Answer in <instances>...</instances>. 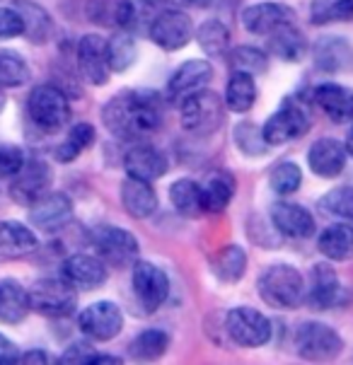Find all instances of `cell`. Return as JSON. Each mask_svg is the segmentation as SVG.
Returning a JSON list of instances; mask_svg holds the SVG:
<instances>
[{"label": "cell", "mask_w": 353, "mask_h": 365, "mask_svg": "<svg viewBox=\"0 0 353 365\" xmlns=\"http://www.w3.org/2000/svg\"><path fill=\"white\" fill-rule=\"evenodd\" d=\"M160 109L155 95L148 92H121L111 97L102 109V121L116 138H143L160 126Z\"/></svg>", "instance_id": "6da1fadb"}, {"label": "cell", "mask_w": 353, "mask_h": 365, "mask_svg": "<svg viewBox=\"0 0 353 365\" xmlns=\"http://www.w3.org/2000/svg\"><path fill=\"white\" fill-rule=\"evenodd\" d=\"M257 290L266 305L278 310H295L305 298V281L293 266L274 264L259 276Z\"/></svg>", "instance_id": "7a4b0ae2"}, {"label": "cell", "mask_w": 353, "mask_h": 365, "mask_svg": "<svg viewBox=\"0 0 353 365\" xmlns=\"http://www.w3.org/2000/svg\"><path fill=\"white\" fill-rule=\"evenodd\" d=\"M179 107H182V126L194 135L215 133L225 119V104L213 90L206 88L189 95Z\"/></svg>", "instance_id": "3957f363"}, {"label": "cell", "mask_w": 353, "mask_h": 365, "mask_svg": "<svg viewBox=\"0 0 353 365\" xmlns=\"http://www.w3.org/2000/svg\"><path fill=\"white\" fill-rule=\"evenodd\" d=\"M29 293V307L44 317H68L76 310L78 290L66 278H41Z\"/></svg>", "instance_id": "277c9868"}, {"label": "cell", "mask_w": 353, "mask_h": 365, "mask_svg": "<svg viewBox=\"0 0 353 365\" xmlns=\"http://www.w3.org/2000/svg\"><path fill=\"white\" fill-rule=\"evenodd\" d=\"M27 111L32 121L41 131L56 133L71 121V104H68L66 95L53 85H39L32 90L27 100Z\"/></svg>", "instance_id": "5b68a950"}, {"label": "cell", "mask_w": 353, "mask_h": 365, "mask_svg": "<svg viewBox=\"0 0 353 365\" xmlns=\"http://www.w3.org/2000/svg\"><path fill=\"white\" fill-rule=\"evenodd\" d=\"M309 128V111L305 109V104L295 102V100H286L281 104V109L274 111V114L266 119L262 126L264 140L269 145H283L290 143V140L305 135Z\"/></svg>", "instance_id": "8992f818"}, {"label": "cell", "mask_w": 353, "mask_h": 365, "mask_svg": "<svg viewBox=\"0 0 353 365\" xmlns=\"http://www.w3.org/2000/svg\"><path fill=\"white\" fill-rule=\"evenodd\" d=\"M342 336L322 322H305L295 331V351L305 361H332L342 354Z\"/></svg>", "instance_id": "52a82bcc"}, {"label": "cell", "mask_w": 353, "mask_h": 365, "mask_svg": "<svg viewBox=\"0 0 353 365\" xmlns=\"http://www.w3.org/2000/svg\"><path fill=\"white\" fill-rule=\"evenodd\" d=\"M92 245H95L97 257L104 264L116 266V269L131 266L138 259V240L128 230H121V227L114 225L97 227L95 235H92Z\"/></svg>", "instance_id": "ba28073f"}, {"label": "cell", "mask_w": 353, "mask_h": 365, "mask_svg": "<svg viewBox=\"0 0 353 365\" xmlns=\"http://www.w3.org/2000/svg\"><path fill=\"white\" fill-rule=\"evenodd\" d=\"M227 334L245 349H259L271 339V322L254 307H235L225 317Z\"/></svg>", "instance_id": "9c48e42d"}, {"label": "cell", "mask_w": 353, "mask_h": 365, "mask_svg": "<svg viewBox=\"0 0 353 365\" xmlns=\"http://www.w3.org/2000/svg\"><path fill=\"white\" fill-rule=\"evenodd\" d=\"M80 331L92 341H111L114 336H119L123 329V312L119 305L109 300L92 302L80 312Z\"/></svg>", "instance_id": "30bf717a"}, {"label": "cell", "mask_w": 353, "mask_h": 365, "mask_svg": "<svg viewBox=\"0 0 353 365\" xmlns=\"http://www.w3.org/2000/svg\"><path fill=\"white\" fill-rule=\"evenodd\" d=\"M133 293L145 312H155L163 307L170 295V281L167 274L153 262H135L133 264Z\"/></svg>", "instance_id": "8fae6325"}, {"label": "cell", "mask_w": 353, "mask_h": 365, "mask_svg": "<svg viewBox=\"0 0 353 365\" xmlns=\"http://www.w3.org/2000/svg\"><path fill=\"white\" fill-rule=\"evenodd\" d=\"M191 34H194V24H191L189 15L177 8L163 10L150 24L153 44L163 51H179L191 41Z\"/></svg>", "instance_id": "7c38bea8"}, {"label": "cell", "mask_w": 353, "mask_h": 365, "mask_svg": "<svg viewBox=\"0 0 353 365\" xmlns=\"http://www.w3.org/2000/svg\"><path fill=\"white\" fill-rule=\"evenodd\" d=\"M29 220L36 230L41 232H56L61 227H66L73 220V201L61 191L53 194H44L41 199H36L29 210Z\"/></svg>", "instance_id": "4fadbf2b"}, {"label": "cell", "mask_w": 353, "mask_h": 365, "mask_svg": "<svg viewBox=\"0 0 353 365\" xmlns=\"http://www.w3.org/2000/svg\"><path fill=\"white\" fill-rule=\"evenodd\" d=\"M51 187V170L41 160H24L22 170L12 177V199L32 206Z\"/></svg>", "instance_id": "5bb4252c"}, {"label": "cell", "mask_w": 353, "mask_h": 365, "mask_svg": "<svg viewBox=\"0 0 353 365\" xmlns=\"http://www.w3.org/2000/svg\"><path fill=\"white\" fill-rule=\"evenodd\" d=\"M78 71L90 85H107L109 80V56L107 41L100 34H88L78 44Z\"/></svg>", "instance_id": "9a60e30c"}, {"label": "cell", "mask_w": 353, "mask_h": 365, "mask_svg": "<svg viewBox=\"0 0 353 365\" xmlns=\"http://www.w3.org/2000/svg\"><path fill=\"white\" fill-rule=\"evenodd\" d=\"M213 78V68H210L208 61L203 58H191L187 63H182L175 71V76L170 78V85H167V95L175 104H182L189 95L203 90Z\"/></svg>", "instance_id": "2e32d148"}, {"label": "cell", "mask_w": 353, "mask_h": 365, "mask_svg": "<svg viewBox=\"0 0 353 365\" xmlns=\"http://www.w3.org/2000/svg\"><path fill=\"white\" fill-rule=\"evenodd\" d=\"M63 278L76 290L90 293V290L104 286V281H107V264L100 257L92 255H73L63 264Z\"/></svg>", "instance_id": "e0dca14e"}, {"label": "cell", "mask_w": 353, "mask_h": 365, "mask_svg": "<svg viewBox=\"0 0 353 365\" xmlns=\"http://www.w3.org/2000/svg\"><path fill=\"white\" fill-rule=\"evenodd\" d=\"M271 220L278 232H283L286 237L293 240H305L309 235H314V218L307 208L298 206V203L281 201L274 203L271 208Z\"/></svg>", "instance_id": "ac0fdd59"}, {"label": "cell", "mask_w": 353, "mask_h": 365, "mask_svg": "<svg viewBox=\"0 0 353 365\" xmlns=\"http://www.w3.org/2000/svg\"><path fill=\"white\" fill-rule=\"evenodd\" d=\"M293 20V10L283 3H257L242 12V24L252 34H271L281 24H288Z\"/></svg>", "instance_id": "d6986e66"}, {"label": "cell", "mask_w": 353, "mask_h": 365, "mask_svg": "<svg viewBox=\"0 0 353 365\" xmlns=\"http://www.w3.org/2000/svg\"><path fill=\"white\" fill-rule=\"evenodd\" d=\"M309 170L322 179H334L344 172L346 167V145L337 138H319L307 153Z\"/></svg>", "instance_id": "ffe728a7"}, {"label": "cell", "mask_w": 353, "mask_h": 365, "mask_svg": "<svg viewBox=\"0 0 353 365\" xmlns=\"http://www.w3.org/2000/svg\"><path fill=\"white\" fill-rule=\"evenodd\" d=\"M123 167L128 177H138L145 182H155L167 172V158L150 143H138L123 155Z\"/></svg>", "instance_id": "44dd1931"}, {"label": "cell", "mask_w": 353, "mask_h": 365, "mask_svg": "<svg viewBox=\"0 0 353 365\" xmlns=\"http://www.w3.org/2000/svg\"><path fill=\"white\" fill-rule=\"evenodd\" d=\"M121 203L131 218L135 220H145L158 210V194L150 187V182L138 177H128L121 184Z\"/></svg>", "instance_id": "7402d4cb"}, {"label": "cell", "mask_w": 353, "mask_h": 365, "mask_svg": "<svg viewBox=\"0 0 353 365\" xmlns=\"http://www.w3.org/2000/svg\"><path fill=\"white\" fill-rule=\"evenodd\" d=\"M314 104L329 116L332 121L337 123H344L353 119V92L344 85H334V83H327V85H319L314 88Z\"/></svg>", "instance_id": "603a6c76"}, {"label": "cell", "mask_w": 353, "mask_h": 365, "mask_svg": "<svg viewBox=\"0 0 353 365\" xmlns=\"http://www.w3.org/2000/svg\"><path fill=\"white\" fill-rule=\"evenodd\" d=\"M39 247L36 235L17 220H0V257H27Z\"/></svg>", "instance_id": "cb8c5ba5"}, {"label": "cell", "mask_w": 353, "mask_h": 365, "mask_svg": "<svg viewBox=\"0 0 353 365\" xmlns=\"http://www.w3.org/2000/svg\"><path fill=\"white\" fill-rule=\"evenodd\" d=\"M269 51H274V56H278L281 61L295 63L307 53V39L293 22L281 24L269 34Z\"/></svg>", "instance_id": "d4e9b609"}, {"label": "cell", "mask_w": 353, "mask_h": 365, "mask_svg": "<svg viewBox=\"0 0 353 365\" xmlns=\"http://www.w3.org/2000/svg\"><path fill=\"white\" fill-rule=\"evenodd\" d=\"M29 307V293L24 290L20 283L5 278L0 281V322L5 324H20L27 317Z\"/></svg>", "instance_id": "484cf974"}, {"label": "cell", "mask_w": 353, "mask_h": 365, "mask_svg": "<svg viewBox=\"0 0 353 365\" xmlns=\"http://www.w3.org/2000/svg\"><path fill=\"white\" fill-rule=\"evenodd\" d=\"M342 298V283H339V276L332 271V266L322 264L312 269V286H309V302L314 307H334Z\"/></svg>", "instance_id": "4316f807"}, {"label": "cell", "mask_w": 353, "mask_h": 365, "mask_svg": "<svg viewBox=\"0 0 353 365\" xmlns=\"http://www.w3.org/2000/svg\"><path fill=\"white\" fill-rule=\"evenodd\" d=\"M319 252L332 262H346L353 257V227L351 225H329L322 230L317 240Z\"/></svg>", "instance_id": "83f0119b"}, {"label": "cell", "mask_w": 353, "mask_h": 365, "mask_svg": "<svg viewBox=\"0 0 353 365\" xmlns=\"http://www.w3.org/2000/svg\"><path fill=\"white\" fill-rule=\"evenodd\" d=\"M351 46L344 39H322L314 48V66L324 73H342L351 66Z\"/></svg>", "instance_id": "f1b7e54d"}, {"label": "cell", "mask_w": 353, "mask_h": 365, "mask_svg": "<svg viewBox=\"0 0 353 365\" xmlns=\"http://www.w3.org/2000/svg\"><path fill=\"white\" fill-rule=\"evenodd\" d=\"M257 102V85H254V76L247 73H232L225 88V107L235 111V114H245Z\"/></svg>", "instance_id": "f546056e"}, {"label": "cell", "mask_w": 353, "mask_h": 365, "mask_svg": "<svg viewBox=\"0 0 353 365\" xmlns=\"http://www.w3.org/2000/svg\"><path fill=\"white\" fill-rule=\"evenodd\" d=\"M170 201L177 208V213L187 215V218H199L203 213L201 184H196L194 179H177L170 187Z\"/></svg>", "instance_id": "4dcf8cb0"}, {"label": "cell", "mask_w": 353, "mask_h": 365, "mask_svg": "<svg viewBox=\"0 0 353 365\" xmlns=\"http://www.w3.org/2000/svg\"><path fill=\"white\" fill-rule=\"evenodd\" d=\"M232 177L225 172H215L206 182L201 184V196H203V210L208 213H222L227 208V203L232 199Z\"/></svg>", "instance_id": "1f68e13d"}, {"label": "cell", "mask_w": 353, "mask_h": 365, "mask_svg": "<svg viewBox=\"0 0 353 365\" xmlns=\"http://www.w3.org/2000/svg\"><path fill=\"white\" fill-rule=\"evenodd\" d=\"M15 10L20 12V17H22L24 34H27L34 44H44L53 29V22H51V17H48V12L44 8H39V5L27 3V0H20Z\"/></svg>", "instance_id": "d6a6232c"}, {"label": "cell", "mask_w": 353, "mask_h": 365, "mask_svg": "<svg viewBox=\"0 0 353 365\" xmlns=\"http://www.w3.org/2000/svg\"><path fill=\"white\" fill-rule=\"evenodd\" d=\"M245 271H247V255L242 247L237 245H227L213 262V274L222 283H237L245 276Z\"/></svg>", "instance_id": "836d02e7"}, {"label": "cell", "mask_w": 353, "mask_h": 365, "mask_svg": "<svg viewBox=\"0 0 353 365\" xmlns=\"http://www.w3.org/2000/svg\"><path fill=\"white\" fill-rule=\"evenodd\" d=\"M107 56H109V68L114 73H123L128 71L135 58H138V48H135V39L131 32H116L111 39L107 41Z\"/></svg>", "instance_id": "e575fe53"}, {"label": "cell", "mask_w": 353, "mask_h": 365, "mask_svg": "<svg viewBox=\"0 0 353 365\" xmlns=\"http://www.w3.org/2000/svg\"><path fill=\"white\" fill-rule=\"evenodd\" d=\"M196 41L208 56H222L230 48V32L218 20H208L196 29Z\"/></svg>", "instance_id": "d590c367"}, {"label": "cell", "mask_w": 353, "mask_h": 365, "mask_svg": "<svg viewBox=\"0 0 353 365\" xmlns=\"http://www.w3.org/2000/svg\"><path fill=\"white\" fill-rule=\"evenodd\" d=\"M29 80V66L20 53L8 51L3 48L0 51V90L20 88Z\"/></svg>", "instance_id": "8d00e7d4"}, {"label": "cell", "mask_w": 353, "mask_h": 365, "mask_svg": "<svg viewBox=\"0 0 353 365\" xmlns=\"http://www.w3.org/2000/svg\"><path fill=\"white\" fill-rule=\"evenodd\" d=\"M309 12V20L314 24L346 22L353 17V0H312Z\"/></svg>", "instance_id": "74e56055"}, {"label": "cell", "mask_w": 353, "mask_h": 365, "mask_svg": "<svg viewBox=\"0 0 353 365\" xmlns=\"http://www.w3.org/2000/svg\"><path fill=\"white\" fill-rule=\"evenodd\" d=\"M95 143V128L90 126V123H78V126L71 128V133H68V138L56 148V158L61 160V163H71V160H76L80 153L85 150V148H90Z\"/></svg>", "instance_id": "f35d334b"}, {"label": "cell", "mask_w": 353, "mask_h": 365, "mask_svg": "<svg viewBox=\"0 0 353 365\" xmlns=\"http://www.w3.org/2000/svg\"><path fill=\"white\" fill-rule=\"evenodd\" d=\"M167 344H170V339H167L165 331L148 329L133 339L131 356L135 361H158V358L167 351Z\"/></svg>", "instance_id": "ab89813d"}, {"label": "cell", "mask_w": 353, "mask_h": 365, "mask_svg": "<svg viewBox=\"0 0 353 365\" xmlns=\"http://www.w3.org/2000/svg\"><path fill=\"white\" fill-rule=\"evenodd\" d=\"M230 68L235 73H247V76H259L269 71V58L262 48L254 46H237L230 51Z\"/></svg>", "instance_id": "60d3db41"}, {"label": "cell", "mask_w": 353, "mask_h": 365, "mask_svg": "<svg viewBox=\"0 0 353 365\" xmlns=\"http://www.w3.org/2000/svg\"><path fill=\"white\" fill-rule=\"evenodd\" d=\"M300 182H302V172L295 163H278L274 170L269 172L271 189L281 196L295 194V191L300 189Z\"/></svg>", "instance_id": "b9f144b4"}, {"label": "cell", "mask_w": 353, "mask_h": 365, "mask_svg": "<svg viewBox=\"0 0 353 365\" xmlns=\"http://www.w3.org/2000/svg\"><path fill=\"white\" fill-rule=\"evenodd\" d=\"M319 206L324 213L337 215V218L353 220V187H337L322 196Z\"/></svg>", "instance_id": "7bdbcfd3"}, {"label": "cell", "mask_w": 353, "mask_h": 365, "mask_svg": "<svg viewBox=\"0 0 353 365\" xmlns=\"http://www.w3.org/2000/svg\"><path fill=\"white\" fill-rule=\"evenodd\" d=\"M235 138H237V145L242 148V150L252 153V155H262V153H266V145H269L264 140V133L259 131L254 123H242V126H237Z\"/></svg>", "instance_id": "ee69618b"}, {"label": "cell", "mask_w": 353, "mask_h": 365, "mask_svg": "<svg viewBox=\"0 0 353 365\" xmlns=\"http://www.w3.org/2000/svg\"><path fill=\"white\" fill-rule=\"evenodd\" d=\"M24 153L17 145H0V179H12L24 165Z\"/></svg>", "instance_id": "f6af8a7d"}, {"label": "cell", "mask_w": 353, "mask_h": 365, "mask_svg": "<svg viewBox=\"0 0 353 365\" xmlns=\"http://www.w3.org/2000/svg\"><path fill=\"white\" fill-rule=\"evenodd\" d=\"M24 34V24L17 10L12 8H0V41L3 39H15V36Z\"/></svg>", "instance_id": "bcb514c9"}, {"label": "cell", "mask_w": 353, "mask_h": 365, "mask_svg": "<svg viewBox=\"0 0 353 365\" xmlns=\"http://www.w3.org/2000/svg\"><path fill=\"white\" fill-rule=\"evenodd\" d=\"M95 356H97V351L92 349L90 344L78 341V344H73L63 356H61V363H66V365H92Z\"/></svg>", "instance_id": "7dc6e473"}, {"label": "cell", "mask_w": 353, "mask_h": 365, "mask_svg": "<svg viewBox=\"0 0 353 365\" xmlns=\"http://www.w3.org/2000/svg\"><path fill=\"white\" fill-rule=\"evenodd\" d=\"M138 10H135V5L131 0H121L119 5H116V24L123 29V32H131V29L138 24Z\"/></svg>", "instance_id": "c3c4849f"}, {"label": "cell", "mask_w": 353, "mask_h": 365, "mask_svg": "<svg viewBox=\"0 0 353 365\" xmlns=\"http://www.w3.org/2000/svg\"><path fill=\"white\" fill-rule=\"evenodd\" d=\"M20 363V354H17V346L10 341L8 336L0 334V365H12Z\"/></svg>", "instance_id": "681fc988"}, {"label": "cell", "mask_w": 353, "mask_h": 365, "mask_svg": "<svg viewBox=\"0 0 353 365\" xmlns=\"http://www.w3.org/2000/svg\"><path fill=\"white\" fill-rule=\"evenodd\" d=\"M20 363H27V365H44L48 363V354L46 351H27L24 356H20Z\"/></svg>", "instance_id": "f907efd6"}, {"label": "cell", "mask_w": 353, "mask_h": 365, "mask_svg": "<svg viewBox=\"0 0 353 365\" xmlns=\"http://www.w3.org/2000/svg\"><path fill=\"white\" fill-rule=\"evenodd\" d=\"M179 3V0H145V5L148 8H153V10H170V8H175V5Z\"/></svg>", "instance_id": "816d5d0a"}, {"label": "cell", "mask_w": 353, "mask_h": 365, "mask_svg": "<svg viewBox=\"0 0 353 365\" xmlns=\"http://www.w3.org/2000/svg\"><path fill=\"white\" fill-rule=\"evenodd\" d=\"M184 3H189V5H194V8H208L213 0H184Z\"/></svg>", "instance_id": "f5cc1de1"}, {"label": "cell", "mask_w": 353, "mask_h": 365, "mask_svg": "<svg viewBox=\"0 0 353 365\" xmlns=\"http://www.w3.org/2000/svg\"><path fill=\"white\" fill-rule=\"evenodd\" d=\"M346 153H351V158H353V131L349 133V140H346Z\"/></svg>", "instance_id": "db71d44e"}, {"label": "cell", "mask_w": 353, "mask_h": 365, "mask_svg": "<svg viewBox=\"0 0 353 365\" xmlns=\"http://www.w3.org/2000/svg\"><path fill=\"white\" fill-rule=\"evenodd\" d=\"M0 107H3V97H0Z\"/></svg>", "instance_id": "11a10c76"}]
</instances>
